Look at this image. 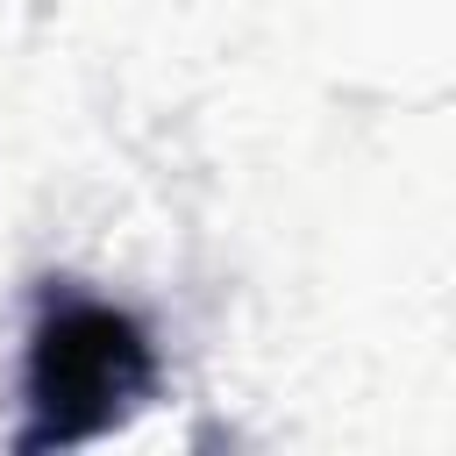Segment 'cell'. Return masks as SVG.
I'll use <instances>...</instances> for the list:
<instances>
[{
	"mask_svg": "<svg viewBox=\"0 0 456 456\" xmlns=\"http://www.w3.org/2000/svg\"><path fill=\"white\" fill-rule=\"evenodd\" d=\"M142 385V342L107 306H71L36 335V442H71L107 428Z\"/></svg>",
	"mask_w": 456,
	"mask_h": 456,
	"instance_id": "obj_1",
	"label": "cell"
}]
</instances>
